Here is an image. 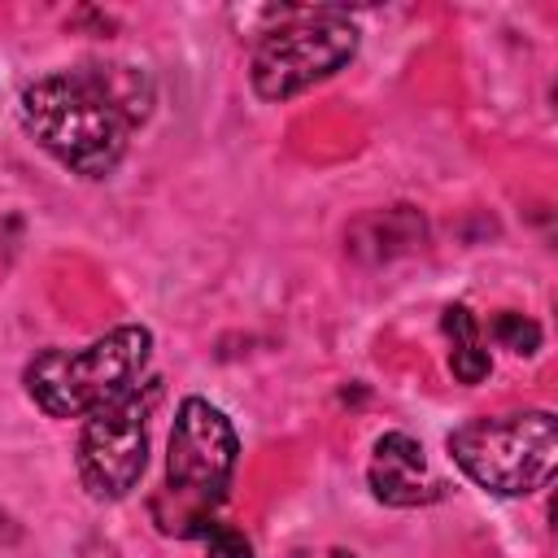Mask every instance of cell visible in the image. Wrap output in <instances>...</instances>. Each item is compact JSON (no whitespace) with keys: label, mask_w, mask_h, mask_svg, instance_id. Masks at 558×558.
Masks as SVG:
<instances>
[{"label":"cell","mask_w":558,"mask_h":558,"mask_svg":"<svg viewBox=\"0 0 558 558\" xmlns=\"http://www.w3.org/2000/svg\"><path fill=\"white\" fill-rule=\"evenodd\" d=\"M153 113V83L135 65H74L35 78L17 118L22 131L70 174L105 179L126 157L135 126Z\"/></svg>","instance_id":"1"},{"label":"cell","mask_w":558,"mask_h":558,"mask_svg":"<svg viewBox=\"0 0 558 558\" xmlns=\"http://www.w3.org/2000/svg\"><path fill=\"white\" fill-rule=\"evenodd\" d=\"M235 458L240 440L231 418L205 397H183L170 427L166 480L148 501L153 523L166 536H205L214 527V510L231 488Z\"/></svg>","instance_id":"2"},{"label":"cell","mask_w":558,"mask_h":558,"mask_svg":"<svg viewBox=\"0 0 558 558\" xmlns=\"http://www.w3.org/2000/svg\"><path fill=\"white\" fill-rule=\"evenodd\" d=\"M153 357V331L140 323L113 327L83 349H44L26 362V397L48 418H87L100 405L126 397Z\"/></svg>","instance_id":"3"},{"label":"cell","mask_w":558,"mask_h":558,"mask_svg":"<svg viewBox=\"0 0 558 558\" xmlns=\"http://www.w3.org/2000/svg\"><path fill=\"white\" fill-rule=\"evenodd\" d=\"M449 453L493 497H527L558 466V418L549 410L480 414L449 432Z\"/></svg>","instance_id":"4"},{"label":"cell","mask_w":558,"mask_h":558,"mask_svg":"<svg viewBox=\"0 0 558 558\" xmlns=\"http://www.w3.org/2000/svg\"><path fill=\"white\" fill-rule=\"evenodd\" d=\"M357 52V26L340 9H288V22L262 31L248 83L262 100H288L336 70H344Z\"/></svg>","instance_id":"5"},{"label":"cell","mask_w":558,"mask_h":558,"mask_svg":"<svg viewBox=\"0 0 558 558\" xmlns=\"http://www.w3.org/2000/svg\"><path fill=\"white\" fill-rule=\"evenodd\" d=\"M161 401V379H140L126 397L87 414L74 449L83 488L96 501H122L148 466V418Z\"/></svg>","instance_id":"6"},{"label":"cell","mask_w":558,"mask_h":558,"mask_svg":"<svg viewBox=\"0 0 558 558\" xmlns=\"http://www.w3.org/2000/svg\"><path fill=\"white\" fill-rule=\"evenodd\" d=\"M366 480H371V493L384 506H427L445 493V484L427 466L423 445L405 432H388V436L375 440Z\"/></svg>","instance_id":"7"},{"label":"cell","mask_w":558,"mask_h":558,"mask_svg":"<svg viewBox=\"0 0 558 558\" xmlns=\"http://www.w3.org/2000/svg\"><path fill=\"white\" fill-rule=\"evenodd\" d=\"M440 327L449 336V371L462 379V384H480L488 379L493 362H488V349H484V336H480V323L466 305H449L440 314Z\"/></svg>","instance_id":"8"},{"label":"cell","mask_w":558,"mask_h":558,"mask_svg":"<svg viewBox=\"0 0 558 558\" xmlns=\"http://www.w3.org/2000/svg\"><path fill=\"white\" fill-rule=\"evenodd\" d=\"M493 340L510 353H536L541 349V327L527 318V314H514V310H501L493 323H488Z\"/></svg>","instance_id":"9"},{"label":"cell","mask_w":558,"mask_h":558,"mask_svg":"<svg viewBox=\"0 0 558 558\" xmlns=\"http://www.w3.org/2000/svg\"><path fill=\"white\" fill-rule=\"evenodd\" d=\"M205 558H253V545L244 532L227 527V523H214L205 532Z\"/></svg>","instance_id":"10"}]
</instances>
